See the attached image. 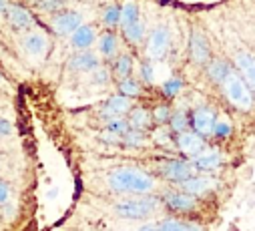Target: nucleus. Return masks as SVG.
Masks as SVG:
<instances>
[{
  "label": "nucleus",
  "mask_w": 255,
  "mask_h": 231,
  "mask_svg": "<svg viewBox=\"0 0 255 231\" xmlns=\"http://www.w3.org/2000/svg\"><path fill=\"white\" fill-rule=\"evenodd\" d=\"M107 183L117 193H133V195H149L157 185L151 173L137 167H119L111 171Z\"/></svg>",
  "instance_id": "f257e3e1"
},
{
  "label": "nucleus",
  "mask_w": 255,
  "mask_h": 231,
  "mask_svg": "<svg viewBox=\"0 0 255 231\" xmlns=\"http://www.w3.org/2000/svg\"><path fill=\"white\" fill-rule=\"evenodd\" d=\"M221 91H223V97L227 99V103L241 113H249L255 107V95L249 89V85L239 77L237 71H233L227 77V81L221 85Z\"/></svg>",
  "instance_id": "f03ea898"
},
{
  "label": "nucleus",
  "mask_w": 255,
  "mask_h": 231,
  "mask_svg": "<svg viewBox=\"0 0 255 231\" xmlns=\"http://www.w3.org/2000/svg\"><path fill=\"white\" fill-rule=\"evenodd\" d=\"M159 203H161V199L149 193V195H143L137 199H123V201L115 203L113 213L123 219H145V217H151L159 209Z\"/></svg>",
  "instance_id": "7ed1b4c3"
},
{
  "label": "nucleus",
  "mask_w": 255,
  "mask_h": 231,
  "mask_svg": "<svg viewBox=\"0 0 255 231\" xmlns=\"http://www.w3.org/2000/svg\"><path fill=\"white\" fill-rule=\"evenodd\" d=\"M157 171L159 175L169 181L171 185H181L183 181H187L191 175H195L197 169L191 161H185V159H165V161H159L157 165Z\"/></svg>",
  "instance_id": "20e7f679"
},
{
  "label": "nucleus",
  "mask_w": 255,
  "mask_h": 231,
  "mask_svg": "<svg viewBox=\"0 0 255 231\" xmlns=\"http://www.w3.org/2000/svg\"><path fill=\"white\" fill-rule=\"evenodd\" d=\"M171 48V32L167 24H157L147 36V61H165Z\"/></svg>",
  "instance_id": "39448f33"
},
{
  "label": "nucleus",
  "mask_w": 255,
  "mask_h": 231,
  "mask_svg": "<svg viewBox=\"0 0 255 231\" xmlns=\"http://www.w3.org/2000/svg\"><path fill=\"white\" fill-rule=\"evenodd\" d=\"M187 52H189V61L197 67H205L211 61V44L201 28H191Z\"/></svg>",
  "instance_id": "423d86ee"
},
{
  "label": "nucleus",
  "mask_w": 255,
  "mask_h": 231,
  "mask_svg": "<svg viewBox=\"0 0 255 231\" xmlns=\"http://www.w3.org/2000/svg\"><path fill=\"white\" fill-rule=\"evenodd\" d=\"M50 30L65 38V36H71L81 24H83V14L79 10H73V8H62L54 14H50Z\"/></svg>",
  "instance_id": "0eeeda50"
},
{
  "label": "nucleus",
  "mask_w": 255,
  "mask_h": 231,
  "mask_svg": "<svg viewBox=\"0 0 255 231\" xmlns=\"http://www.w3.org/2000/svg\"><path fill=\"white\" fill-rule=\"evenodd\" d=\"M189 119H191V129L195 133H199L201 137L209 139L213 135V127L217 123V111L209 105H199L193 111L189 113Z\"/></svg>",
  "instance_id": "6e6552de"
},
{
  "label": "nucleus",
  "mask_w": 255,
  "mask_h": 231,
  "mask_svg": "<svg viewBox=\"0 0 255 231\" xmlns=\"http://www.w3.org/2000/svg\"><path fill=\"white\" fill-rule=\"evenodd\" d=\"M175 147L187 159H195L197 155H201L207 149V139L201 137L199 133H195L193 129H187V131L175 135Z\"/></svg>",
  "instance_id": "1a4fd4ad"
},
{
  "label": "nucleus",
  "mask_w": 255,
  "mask_h": 231,
  "mask_svg": "<svg viewBox=\"0 0 255 231\" xmlns=\"http://www.w3.org/2000/svg\"><path fill=\"white\" fill-rule=\"evenodd\" d=\"M163 205L171 211V213H193L197 209V197L185 193L183 189H169L163 193L161 197Z\"/></svg>",
  "instance_id": "9d476101"
},
{
  "label": "nucleus",
  "mask_w": 255,
  "mask_h": 231,
  "mask_svg": "<svg viewBox=\"0 0 255 231\" xmlns=\"http://www.w3.org/2000/svg\"><path fill=\"white\" fill-rule=\"evenodd\" d=\"M99 67H101V56H99V52H93V50H77L69 56V61H67V69L71 73L91 75Z\"/></svg>",
  "instance_id": "9b49d317"
},
{
  "label": "nucleus",
  "mask_w": 255,
  "mask_h": 231,
  "mask_svg": "<svg viewBox=\"0 0 255 231\" xmlns=\"http://www.w3.org/2000/svg\"><path fill=\"white\" fill-rule=\"evenodd\" d=\"M4 18L10 24V28L16 30V32H28V30L34 28V16L30 14L28 8H24L18 2H8Z\"/></svg>",
  "instance_id": "f8f14e48"
},
{
  "label": "nucleus",
  "mask_w": 255,
  "mask_h": 231,
  "mask_svg": "<svg viewBox=\"0 0 255 231\" xmlns=\"http://www.w3.org/2000/svg\"><path fill=\"white\" fill-rule=\"evenodd\" d=\"M233 69L239 73V77L249 85V89L255 95V54L249 50H237L233 56Z\"/></svg>",
  "instance_id": "ddd939ff"
},
{
  "label": "nucleus",
  "mask_w": 255,
  "mask_h": 231,
  "mask_svg": "<svg viewBox=\"0 0 255 231\" xmlns=\"http://www.w3.org/2000/svg\"><path fill=\"white\" fill-rule=\"evenodd\" d=\"M20 44L24 48V52L32 59H42L48 50V36L42 32V30H28L22 34L20 38Z\"/></svg>",
  "instance_id": "4468645a"
},
{
  "label": "nucleus",
  "mask_w": 255,
  "mask_h": 231,
  "mask_svg": "<svg viewBox=\"0 0 255 231\" xmlns=\"http://www.w3.org/2000/svg\"><path fill=\"white\" fill-rule=\"evenodd\" d=\"M133 109V101L129 99V97H125V95H113V97H109L105 103H103V107H101V119H115V117H125L127 113H129Z\"/></svg>",
  "instance_id": "2eb2a0df"
},
{
  "label": "nucleus",
  "mask_w": 255,
  "mask_h": 231,
  "mask_svg": "<svg viewBox=\"0 0 255 231\" xmlns=\"http://www.w3.org/2000/svg\"><path fill=\"white\" fill-rule=\"evenodd\" d=\"M217 187V179L209 177V173H203V175H191L187 181H183L179 185V189H183L185 193L193 195V197H201V195H207L211 189Z\"/></svg>",
  "instance_id": "dca6fc26"
},
{
  "label": "nucleus",
  "mask_w": 255,
  "mask_h": 231,
  "mask_svg": "<svg viewBox=\"0 0 255 231\" xmlns=\"http://www.w3.org/2000/svg\"><path fill=\"white\" fill-rule=\"evenodd\" d=\"M203 71H205L207 81H211L213 85L221 87V85L227 81V77H229L235 69H233V63H229L227 59H223V56H215V59H211V61L203 67Z\"/></svg>",
  "instance_id": "f3484780"
},
{
  "label": "nucleus",
  "mask_w": 255,
  "mask_h": 231,
  "mask_svg": "<svg viewBox=\"0 0 255 231\" xmlns=\"http://www.w3.org/2000/svg\"><path fill=\"white\" fill-rule=\"evenodd\" d=\"M191 163H193L195 169L201 171V173H213V171H217V169L221 167V163H223V155H221L219 149H215V147H207L201 155H197L195 159H191Z\"/></svg>",
  "instance_id": "a211bd4d"
},
{
  "label": "nucleus",
  "mask_w": 255,
  "mask_h": 231,
  "mask_svg": "<svg viewBox=\"0 0 255 231\" xmlns=\"http://www.w3.org/2000/svg\"><path fill=\"white\" fill-rule=\"evenodd\" d=\"M97 38H99L97 26H93V24H81L71 34V46L75 50H91V46L97 42Z\"/></svg>",
  "instance_id": "6ab92c4d"
},
{
  "label": "nucleus",
  "mask_w": 255,
  "mask_h": 231,
  "mask_svg": "<svg viewBox=\"0 0 255 231\" xmlns=\"http://www.w3.org/2000/svg\"><path fill=\"white\" fill-rule=\"evenodd\" d=\"M97 46H99V56L109 63L115 61V56L119 54V36L115 30H105L99 34L97 38Z\"/></svg>",
  "instance_id": "aec40b11"
},
{
  "label": "nucleus",
  "mask_w": 255,
  "mask_h": 231,
  "mask_svg": "<svg viewBox=\"0 0 255 231\" xmlns=\"http://www.w3.org/2000/svg\"><path fill=\"white\" fill-rule=\"evenodd\" d=\"M111 73L117 81H123V79H129L133 77V71H135V59L131 52H119L115 56V61L111 63Z\"/></svg>",
  "instance_id": "412c9836"
},
{
  "label": "nucleus",
  "mask_w": 255,
  "mask_h": 231,
  "mask_svg": "<svg viewBox=\"0 0 255 231\" xmlns=\"http://www.w3.org/2000/svg\"><path fill=\"white\" fill-rule=\"evenodd\" d=\"M127 121H129L131 129H137V131H147V129H151V125H153L151 111L145 109V107H141V105L133 107L129 113H127Z\"/></svg>",
  "instance_id": "4be33fe9"
},
{
  "label": "nucleus",
  "mask_w": 255,
  "mask_h": 231,
  "mask_svg": "<svg viewBox=\"0 0 255 231\" xmlns=\"http://www.w3.org/2000/svg\"><path fill=\"white\" fill-rule=\"evenodd\" d=\"M121 34L125 38V42H129L131 46H139L145 42V36H147V28H145V22L143 20H137L129 26L121 28Z\"/></svg>",
  "instance_id": "5701e85b"
},
{
  "label": "nucleus",
  "mask_w": 255,
  "mask_h": 231,
  "mask_svg": "<svg viewBox=\"0 0 255 231\" xmlns=\"http://www.w3.org/2000/svg\"><path fill=\"white\" fill-rule=\"evenodd\" d=\"M101 24L107 30H117L121 24V6L119 4H107L101 10Z\"/></svg>",
  "instance_id": "b1692460"
},
{
  "label": "nucleus",
  "mask_w": 255,
  "mask_h": 231,
  "mask_svg": "<svg viewBox=\"0 0 255 231\" xmlns=\"http://www.w3.org/2000/svg\"><path fill=\"white\" fill-rule=\"evenodd\" d=\"M173 135H179L187 129H191V119H189V113L185 109H175L173 115H171V119H169V125H167Z\"/></svg>",
  "instance_id": "393cba45"
},
{
  "label": "nucleus",
  "mask_w": 255,
  "mask_h": 231,
  "mask_svg": "<svg viewBox=\"0 0 255 231\" xmlns=\"http://www.w3.org/2000/svg\"><path fill=\"white\" fill-rule=\"evenodd\" d=\"M117 89H119V95H125V97H129V99H137L143 91V85L141 81L129 77V79H123L117 83Z\"/></svg>",
  "instance_id": "a878e982"
},
{
  "label": "nucleus",
  "mask_w": 255,
  "mask_h": 231,
  "mask_svg": "<svg viewBox=\"0 0 255 231\" xmlns=\"http://www.w3.org/2000/svg\"><path fill=\"white\" fill-rule=\"evenodd\" d=\"M137 20H141V10H139V6H137L135 2H125V4L121 6V24H119V28H125V26L137 22Z\"/></svg>",
  "instance_id": "bb28decb"
},
{
  "label": "nucleus",
  "mask_w": 255,
  "mask_h": 231,
  "mask_svg": "<svg viewBox=\"0 0 255 231\" xmlns=\"http://www.w3.org/2000/svg\"><path fill=\"white\" fill-rule=\"evenodd\" d=\"M145 131H137V129H129L123 137H121V145L129 147V149H139L145 145Z\"/></svg>",
  "instance_id": "cd10ccee"
},
{
  "label": "nucleus",
  "mask_w": 255,
  "mask_h": 231,
  "mask_svg": "<svg viewBox=\"0 0 255 231\" xmlns=\"http://www.w3.org/2000/svg\"><path fill=\"white\" fill-rule=\"evenodd\" d=\"M183 87H185L183 79H181V77H173V79H169V81H165V83L161 85V93H163L165 99H177V97L181 95Z\"/></svg>",
  "instance_id": "c85d7f7f"
},
{
  "label": "nucleus",
  "mask_w": 255,
  "mask_h": 231,
  "mask_svg": "<svg viewBox=\"0 0 255 231\" xmlns=\"http://www.w3.org/2000/svg\"><path fill=\"white\" fill-rule=\"evenodd\" d=\"M173 115V109L167 105V103H161L157 105L153 111H151V117H153V123L157 127H163V125H169V119Z\"/></svg>",
  "instance_id": "c756f323"
},
{
  "label": "nucleus",
  "mask_w": 255,
  "mask_h": 231,
  "mask_svg": "<svg viewBox=\"0 0 255 231\" xmlns=\"http://www.w3.org/2000/svg\"><path fill=\"white\" fill-rule=\"evenodd\" d=\"M153 141L157 145H161V147H175V135H173V131L167 125L157 127L153 131Z\"/></svg>",
  "instance_id": "7c9ffc66"
},
{
  "label": "nucleus",
  "mask_w": 255,
  "mask_h": 231,
  "mask_svg": "<svg viewBox=\"0 0 255 231\" xmlns=\"http://www.w3.org/2000/svg\"><path fill=\"white\" fill-rule=\"evenodd\" d=\"M129 129H131V125H129V121H127V117H115V119H107L105 121V131L121 135V137Z\"/></svg>",
  "instance_id": "2f4dec72"
},
{
  "label": "nucleus",
  "mask_w": 255,
  "mask_h": 231,
  "mask_svg": "<svg viewBox=\"0 0 255 231\" xmlns=\"http://www.w3.org/2000/svg\"><path fill=\"white\" fill-rule=\"evenodd\" d=\"M231 135H233V125H231V121H227V119H217L211 137L217 139V141H227Z\"/></svg>",
  "instance_id": "473e14b6"
},
{
  "label": "nucleus",
  "mask_w": 255,
  "mask_h": 231,
  "mask_svg": "<svg viewBox=\"0 0 255 231\" xmlns=\"http://www.w3.org/2000/svg\"><path fill=\"white\" fill-rule=\"evenodd\" d=\"M65 8V0H36V10L44 14H54Z\"/></svg>",
  "instance_id": "72a5a7b5"
},
{
  "label": "nucleus",
  "mask_w": 255,
  "mask_h": 231,
  "mask_svg": "<svg viewBox=\"0 0 255 231\" xmlns=\"http://www.w3.org/2000/svg\"><path fill=\"white\" fill-rule=\"evenodd\" d=\"M111 77H113L111 69H107V67L101 65L97 71L91 73V83H93V85H99V87H107V85L111 83Z\"/></svg>",
  "instance_id": "f704fd0d"
},
{
  "label": "nucleus",
  "mask_w": 255,
  "mask_h": 231,
  "mask_svg": "<svg viewBox=\"0 0 255 231\" xmlns=\"http://www.w3.org/2000/svg\"><path fill=\"white\" fill-rule=\"evenodd\" d=\"M159 229L161 231H187V223L177 217H167L159 223Z\"/></svg>",
  "instance_id": "c9c22d12"
},
{
  "label": "nucleus",
  "mask_w": 255,
  "mask_h": 231,
  "mask_svg": "<svg viewBox=\"0 0 255 231\" xmlns=\"http://www.w3.org/2000/svg\"><path fill=\"white\" fill-rule=\"evenodd\" d=\"M139 81L145 83V85H153V81H155V71H153L151 61H143V63L139 65Z\"/></svg>",
  "instance_id": "e433bc0d"
},
{
  "label": "nucleus",
  "mask_w": 255,
  "mask_h": 231,
  "mask_svg": "<svg viewBox=\"0 0 255 231\" xmlns=\"http://www.w3.org/2000/svg\"><path fill=\"white\" fill-rule=\"evenodd\" d=\"M8 201H10V185L4 179H0V207L6 205Z\"/></svg>",
  "instance_id": "4c0bfd02"
},
{
  "label": "nucleus",
  "mask_w": 255,
  "mask_h": 231,
  "mask_svg": "<svg viewBox=\"0 0 255 231\" xmlns=\"http://www.w3.org/2000/svg\"><path fill=\"white\" fill-rule=\"evenodd\" d=\"M10 135H12V123L4 117H0V139L10 137Z\"/></svg>",
  "instance_id": "58836bf2"
},
{
  "label": "nucleus",
  "mask_w": 255,
  "mask_h": 231,
  "mask_svg": "<svg viewBox=\"0 0 255 231\" xmlns=\"http://www.w3.org/2000/svg\"><path fill=\"white\" fill-rule=\"evenodd\" d=\"M139 231H161V229H159V225H155V223H145V225L139 227Z\"/></svg>",
  "instance_id": "ea45409f"
},
{
  "label": "nucleus",
  "mask_w": 255,
  "mask_h": 231,
  "mask_svg": "<svg viewBox=\"0 0 255 231\" xmlns=\"http://www.w3.org/2000/svg\"><path fill=\"white\" fill-rule=\"evenodd\" d=\"M185 223H187V231H203L201 225L195 223V221H185Z\"/></svg>",
  "instance_id": "a19ab883"
},
{
  "label": "nucleus",
  "mask_w": 255,
  "mask_h": 231,
  "mask_svg": "<svg viewBox=\"0 0 255 231\" xmlns=\"http://www.w3.org/2000/svg\"><path fill=\"white\" fill-rule=\"evenodd\" d=\"M6 8H8V0H0V18H4Z\"/></svg>",
  "instance_id": "79ce46f5"
},
{
  "label": "nucleus",
  "mask_w": 255,
  "mask_h": 231,
  "mask_svg": "<svg viewBox=\"0 0 255 231\" xmlns=\"http://www.w3.org/2000/svg\"><path fill=\"white\" fill-rule=\"evenodd\" d=\"M56 193H58V189H50V191H48V199H54Z\"/></svg>",
  "instance_id": "37998d69"
},
{
  "label": "nucleus",
  "mask_w": 255,
  "mask_h": 231,
  "mask_svg": "<svg viewBox=\"0 0 255 231\" xmlns=\"http://www.w3.org/2000/svg\"><path fill=\"white\" fill-rule=\"evenodd\" d=\"M2 81H4V79H2V75H0V85H2Z\"/></svg>",
  "instance_id": "c03bdc74"
}]
</instances>
